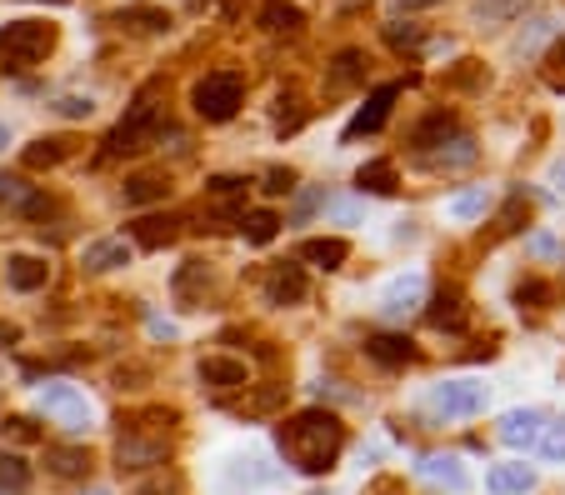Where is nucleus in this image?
I'll list each match as a JSON object with an SVG mask.
<instances>
[{
    "instance_id": "obj_30",
    "label": "nucleus",
    "mask_w": 565,
    "mask_h": 495,
    "mask_svg": "<svg viewBox=\"0 0 565 495\" xmlns=\"http://www.w3.org/2000/svg\"><path fill=\"white\" fill-rule=\"evenodd\" d=\"M475 155H481V145L471 141V135H456V141H446V145H436V151H425V155H415V161L425 165V170H466V165H475Z\"/></svg>"
},
{
    "instance_id": "obj_36",
    "label": "nucleus",
    "mask_w": 565,
    "mask_h": 495,
    "mask_svg": "<svg viewBox=\"0 0 565 495\" xmlns=\"http://www.w3.org/2000/svg\"><path fill=\"white\" fill-rule=\"evenodd\" d=\"M485 211H491V190H485V186H471V190H460V196H450V201H446V215H450V221H460V225L481 221Z\"/></svg>"
},
{
    "instance_id": "obj_18",
    "label": "nucleus",
    "mask_w": 565,
    "mask_h": 495,
    "mask_svg": "<svg viewBox=\"0 0 565 495\" xmlns=\"http://www.w3.org/2000/svg\"><path fill=\"white\" fill-rule=\"evenodd\" d=\"M46 471L56 475V481H91V471H95V456H91V446H81V440H50L46 446Z\"/></svg>"
},
{
    "instance_id": "obj_38",
    "label": "nucleus",
    "mask_w": 565,
    "mask_h": 495,
    "mask_svg": "<svg viewBox=\"0 0 565 495\" xmlns=\"http://www.w3.org/2000/svg\"><path fill=\"white\" fill-rule=\"evenodd\" d=\"M526 225H530L526 196H510V201L501 205V215H495V231H491V240H485V246H495V240H506V236H520Z\"/></svg>"
},
{
    "instance_id": "obj_55",
    "label": "nucleus",
    "mask_w": 565,
    "mask_h": 495,
    "mask_svg": "<svg viewBox=\"0 0 565 495\" xmlns=\"http://www.w3.org/2000/svg\"><path fill=\"white\" fill-rule=\"evenodd\" d=\"M330 215H336V221H345V225H355L361 221V205H351V201H341V205H326Z\"/></svg>"
},
{
    "instance_id": "obj_14",
    "label": "nucleus",
    "mask_w": 565,
    "mask_h": 495,
    "mask_svg": "<svg viewBox=\"0 0 565 495\" xmlns=\"http://www.w3.org/2000/svg\"><path fill=\"white\" fill-rule=\"evenodd\" d=\"M425 326L446 330V335H460V330L471 326V300H466V291H460L456 281H440L436 285L431 306H425Z\"/></svg>"
},
{
    "instance_id": "obj_37",
    "label": "nucleus",
    "mask_w": 565,
    "mask_h": 495,
    "mask_svg": "<svg viewBox=\"0 0 565 495\" xmlns=\"http://www.w3.org/2000/svg\"><path fill=\"white\" fill-rule=\"evenodd\" d=\"M281 225H285L281 215L260 205V211H246V215H240V236H246L250 246H271V240L281 236Z\"/></svg>"
},
{
    "instance_id": "obj_28",
    "label": "nucleus",
    "mask_w": 565,
    "mask_h": 495,
    "mask_svg": "<svg viewBox=\"0 0 565 495\" xmlns=\"http://www.w3.org/2000/svg\"><path fill=\"white\" fill-rule=\"evenodd\" d=\"M120 201H126L130 211H141V205H165L170 201V176H165V170H141V176H130L126 186H120Z\"/></svg>"
},
{
    "instance_id": "obj_61",
    "label": "nucleus",
    "mask_w": 565,
    "mask_h": 495,
    "mask_svg": "<svg viewBox=\"0 0 565 495\" xmlns=\"http://www.w3.org/2000/svg\"><path fill=\"white\" fill-rule=\"evenodd\" d=\"M0 380H5V376H0Z\"/></svg>"
},
{
    "instance_id": "obj_46",
    "label": "nucleus",
    "mask_w": 565,
    "mask_h": 495,
    "mask_svg": "<svg viewBox=\"0 0 565 495\" xmlns=\"http://www.w3.org/2000/svg\"><path fill=\"white\" fill-rule=\"evenodd\" d=\"M301 186V176H295L291 165H271V170H266V176H260V190H266V196H291V190Z\"/></svg>"
},
{
    "instance_id": "obj_17",
    "label": "nucleus",
    "mask_w": 565,
    "mask_h": 495,
    "mask_svg": "<svg viewBox=\"0 0 565 495\" xmlns=\"http://www.w3.org/2000/svg\"><path fill=\"white\" fill-rule=\"evenodd\" d=\"M456 135H466V126H460V116L456 110H431V116H421L411 126V135H405V141H411V151L415 155H425V151H436V145H446V141H456Z\"/></svg>"
},
{
    "instance_id": "obj_3",
    "label": "nucleus",
    "mask_w": 565,
    "mask_h": 495,
    "mask_svg": "<svg viewBox=\"0 0 565 495\" xmlns=\"http://www.w3.org/2000/svg\"><path fill=\"white\" fill-rule=\"evenodd\" d=\"M60 46V25L50 21H5L0 25V75H25L46 66Z\"/></svg>"
},
{
    "instance_id": "obj_25",
    "label": "nucleus",
    "mask_w": 565,
    "mask_h": 495,
    "mask_svg": "<svg viewBox=\"0 0 565 495\" xmlns=\"http://www.w3.org/2000/svg\"><path fill=\"white\" fill-rule=\"evenodd\" d=\"M535 485H541V475H535V465H526V460H501V465L485 471V491L491 495H530Z\"/></svg>"
},
{
    "instance_id": "obj_58",
    "label": "nucleus",
    "mask_w": 565,
    "mask_h": 495,
    "mask_svg": "<svg viewBox=\"0 0 565 495\" xmlns=\"http://www.w3.org/2000/svg\"><path fill=\"white\" fill-rule=\"evenodd\" d=\"M5 145H11V130H5V126H0V151H5Z\"/></svg>"
},
{
    "instance_id": "obj_29",
    "label": "nucleus",
    "mask_w": 565,
    "mask_h": 495,
    "mask_svg": "<svg viewBox=\"0 0 565 495\" xmlns=\"http://www.w3.org/2000/svg\"><path fill=\"white\" fill-rule=\"evenodd\" d=\"M415 471L425 475V481H436L440 491H450V495H466L471 491V471H466V460L460 456H425L421 465H415Z\"/></svg>"
},
{
    "instance_id": "obj_26",
    "label": "nucleus",
    "mask_w": 565,
    "mask_h": 495,
    "mask_svg": "<svg viewBox=\"0 0 565 495\" xmlns=\"http://www.w3.org/2000/svg\"><path fill=\"white\" fill-rule=\"evenodd\" d=\"M295 260H306V266H316V271H341L345 260H351V240L341 236H306L301 246H295Z\"/></svg>"
},
{
    "instance_id": "obj_57",
    "label": "nucleus",
    "mask_w": 565,
    "mask_h": 495,
    "mask_svg": "<svg viewBox=\"0 0 565 495\" xmlns=\"http://www.w3.org/2000/svg\"><path fill=\"white\" fill-rule=\"evenodd\" d=\"M555 186H561V190H565V161H561V165H555Z\"/></svg>"
},
{
    "instance_id": "obj_41",
    "label": "nucleus",
    "mask_w": 565,
    "mask_h": 495,
    "mask_svg": "<svg viewBox=\"0 0 565 495\" xmlns=\"http://www.w3.org/2000/svg\"><path fill=\"white\" fill-rule=\"evenodd\" d=\"M306 120H310V106L301 95H281V101H275V135H295Z\"/></svg>"
},
{
    "instance_id": "obj_53",
    "label": "nucleus",
    "mask_w": 565,
    "mask_h": 495,
    "mask_svg": "<svg viewBox=\"0 0 565 495\" xmlns=\"http://www.w3.org/2000/svg\"><path fill=\"white\" fill-rule=\"evenodd\" d=\"M431 5H440V0H390V11H396V15H411V11H431Z\"/></svg>"
},
{
    "instance_id": "obj_54",
    "label": "nucleus",
    "mask_w": 565,
    "mask_h": 495,
    "mask_svg": "<svg viewBox=\"0 0 565 495\" xmlns=\"http://www.w3.org/2000/svg\"><path fill=\"white\" fill-rule=\"evenodd\" d=\"M11 345H21V326H15V320H0V351H11Z\"/></svg>"
},
{
    "instance_id": "obj_35",
    "label": "nucleus",
    "mask_w": 565,
    "mask_h": 495,
    "mask_svg": "<svg viewBox=\"0 0 565 495\" xmlns=\"http://www.w3.org/2000/svg\"><path fill=\"white\" fill-rule=\"evenodd\" d=\"M306 25V11L291 5V0H266L260 5V31H271V36H295Z\"/></svg>"
},
{
    "instance_id": "obj_5",
    "label": "nucleus",
    "mask_w": 565,
    "mask_h": 495,
    "mask_svg": "<svg viewBox=\"0 0 565 495\" xmlns=\"http://www.w3.org/2000/svg\"><path fill=\"white\" fill-rule=\"evenodd\" d=\"M491 405V386L475 376H450L440 386H431V411L436 421H475Z\"/></svg>"
},
{
    "instance_id": "obj_52",
    "label": "nucleus",
    "mask_w": 565,
    "mask_h": 495,
    "mask_svg": "<svg viewBox=\"0 0 565 495\" xmlns=\"http://www.w3.org/2000/svg\"><path fill=\"white\" fill-rule=\"evenodd\" d=\"M365 495H405V485L396 475H376V481L365 485Z\"/></svg>"
},
{
    "instance_id": "obj_31",
    "label": "nucleus",
    "mask_w": 565,
    "mask_h": 495,
    "mask_svg": "<svg viewBox=\"0 0 565 495\" xmlns=\"http://www.w3.org/2000/svg\"><path fill=\"white\" fill-rule=\"evenodd\" d=\"M355 190H361V196H396V190H401V170H396V161H386V155L365 161L361 170H355Z\"/></svg>"
},
{
    "instance_id": "obj_1",
    "label": "nucleus",
    "mask_w": 565,
    "mask_h": 495,
    "mask_svg": "<svg viewBox=\"0 0 565 495\" xmlns=\"http://www.w3.org/2000/svg\"><path fill=\"white\" fill-rule=\"evenodd\" d=\"M345 446H351V431L336 411L326 405H306V411L285 415L275 425V450L285 456V465L301 475H330L341 465Z\"/></svg>"
},
{
    "instance_id": "obj_9",
    "label": "nucleus",
    "mask_w": 565,
    "mask_h": 495,
    "mask_svg": "<svg viewBox=\"0 0 565 495\" xmlns=\"http://www.w3.org/2000/svg\"><path fill=\"white\" fill-rule=\"evenodd\" d=\"M170 295H176L180 310H205L221 295V275H215L211 260H180L176 275H170Z\"/></svg>"
},
{
    "instance_id": "obj_21",
    "label": "nucleus",
    "mask_w": 565,
    "mask_h": 495,
    "mask_svg": "<svg viewBox=\"0 0 565 495\" xmlns=\"http://www.w3.org/2000/svg\"><path fill=\"white\" fill-rule=\"evenodd\" d=\"M130 260H136V240L106 236V240H91V246H85L81 271L85 275H110V271H126Z\"/></svg>"
},
{
    "instance_id": "obj_60",
    "label": "nucleus",
    "mask_w": 565,
    "mask_h": 495,
    "mask_svg": "<svg viewBox=\"0 0 565 495\" xmlns=\"http://www.w3.org/2000/svg\"><path fill=\"white\" fill-rule=\"evenodd\" d=\"M310 495H320V491H310Z\"/></svg>"
},
{
    "instance_id": "obj_8",
    "label": "nucleus",
    "mask_w": 565,
    "mask_h": 495,
    "mask_svg": "<svg viewBox=\"0 0 565 495\" xmlns=\"http://www.w3.org/2000/svg\"><path fill=\"white\" fill-rule=\"evenodd\" d=\"M275 481V465H266V456H225L215 465V495H256Z\"/></svg>"
},
{
    "instance_id": "obj_20",
    "label": "nucleus",
    "mask_w": 565,
    "mask_h": 495,
    "mask_svg": "<svg viewBox=\"0 0 565 495\" xmlns=\"http://www.w3.org/2000/svg\"><path fill=\"white\" fill-rule=\"evenodd\" d=\"M130 240H136V250H165V246H176L180 231H186V215H136V221L126 225Z\"/></svg>"
},
{
    "instance_id": "obj_48",
    "label": "nucleus",
    "mask_w": 565,
    "mask_h": 495,
    "mask_svg": "<svg viewBox=\"0 0 565 495\" xmlns=\"http://www.w3.org/2000/svg\"><path fill=\"white\" fill-rule=\"evenodd\" d=\"M446 85H460V91H481V85H485V66H481V60H460L456 71H446Z\"/></svg>"
},
{
    "instance_id": "obj_23",
    "label": "nucleus",
    "mask_w": 565,
    "mask_h": 495,
    "mask_svg": "<svg viewBox=\"0 0 565 495\" xmlns=\"http://www.w3.org/2000/svg\"><path fill=\"white\" fill-rule=\"evenodd\" d=\"M196 376H201L205 390H221V396L250 386V366L246 361H236V355H205L201 366H196Z\"/></svg>"
},
{
    "instance_id": "obj_10",
    "label": "nucleus",
    "mask_w": 565,
    "mask_h": 495,
    "mask_svg": "<svg viewBox=\"0 0 565 495\" xmlns=\"http://www.w3.org/2000/svg\"><path fill=\"white\" fill-rule=\"evenodd\" d=\"M310 295V281H306V260H275V266H266V275H260V300L275 310H291L301 306Z\"/></svg>"
},
{
    "instance_id": "obj_43",
    "label": "nucleus",
    "mask_w": 565,
    "mask_h": 495,
    "mask_svg": "<svg viewBox=\"0 0 565 495\" xmlns=\"http://www.w3.org/2000/svg\"><path fill=\"white\" fill-rule=\"evenodd\" d=\"M551 36H555V15H535V21H530V31H520L516 56H535V50H541Z\"/></svg>"
},
{
    "instance_id": "obj_32",
    "label": "nucleus",
    "mask_w": 565,
    "mask_h": 495,
    "mask_svg": "<svg viewBox=\"0 0 565 495\" xmlns=\"http://www.w3.org/2000/svg\"><path fill=\"white\" fill-rule=\"evenodd\" d=\"M116 25L130 31V36H165L170 31V11H161V5H126V11H116Z\"/></svg>"
},
{
    "instance_id": "obj_15",
    "label": "nucleus",
    "mask_w": 565,
    "mask_h": 495,
    "mask_svg": "<svg viewBox=\"0 0 565 495\" xmlns=\"http://www.w3.org/2000/svg\"><path fill=\"white\" fill-rule=\"evenodd\" d=\"M411 310H425V275L421 271H401L386 291H380V316L386 320H405Z\"/></svg>"
},
{
    "instance_id": "obj_27",
    "label": "nucleus",
    "mask_w": 565,
    "mask_h": 495,
    "mask_svg": "<svg viewBox=\"0 0 565 495\" xmlns=\"http://www.w3.org/2000/svg\"><path fill=\"white\" fill-rule=\"evenodd\" d=\"M116 431H165V436H176L180 411L176 405H130V411L116 415Z\"/></svg>"
},
{
    "instance_id": "obj_44",
    "label": "nucleus",
    "mask_w": 565,
    "mask_h": 495,
    "mask_svg": "<svg viewBox=\"0 0 565 495\" xmlns=\"http://www.w3.org/2000/svg\"><path fill=\"white\" fill-rule=\"evenodd\" d=\"M130 495H186V481H180V471H165L161 465V471H151Z\"/></svg>"
},
{
    "instance_id": "obj_16",
    "label": "nucleus",
    "mask_w": 565,
    "mask_h": 495,
    "mask_svg": "<svg viewBox=\"0 0 565 495\" xmlns=\"http://www.w3.org/2000/svg\"><path fill=\"white\" fill-rule=\"evenodd\" d=\"M365 361L370 366H380V370H405V366H415L421 361V351H415V341L411 335H390V330H380V335H365Z\"/></svg>"
},
{
    "instance_id": "obj_33",
    "label": "nucleus",
    "mask_w": 565,
    "mask_h": 495,
    "mask_svg": "<svg viewBox=\"0 0 565 495\" xmlns=\"http://www.w3.org/2000/svg\"><path fill=\"white\" fill-rule=\"evenodd\" d=\"M365 66H370V60H365V50H341V56L330 60V71H326V91H355V85L365 81Z\"/></svg>"
},
{
    "instance_id": "obj_51",
    "label": "nucleus",
    "mask_w": 565,
    "mask_h": 495,
    "mask_svg": "<svg viewBox=\"0 0 565 495\" xmlns=\"http://www.w3.org/2000/svg\"><path fill=\"white\" fill-rule=\"evenodd\" d=\"M320 205H330V201H326V196H320V190H306V196H301V205H295V215H291V221L301 225V221H306V215H316Z\"/></svg>"
},
{
    "instance_id": "obj_4",
    "label": "nucleus",
    "mask_w": 565,
    "mask_h": 495,
    "mask_svg": "<svg viewBox=\"0 0 565 495\" xmlns=\"http://www.w3.org/2000/svg\"><path fill=\"white\" fill-rule=\"evenodd\" d=\"M240 106H246V81L236 71H211L190 85V110L201 120H211V126H225Z\"/></svg>"
},
{
    "instance_id": "obj_56",
    "label": "nucleus",
    "mask_w": 565,
    "mask_h": 495,
    "mask_svg": "<svg viewBox=\"0 0 565 495\" xmlns=\"http://www.w3.org/2000/svg\"><path fill=\"white\" fill-rule=\"evenodd\" d=\"M551 60H555V66H561V71H565V36H561V40H555V50H551Z\"/></svg>"
},
{
    "instance_id": "obj_13",
    "label": "nucleus",
    "mask_w": 565,
    "mask_h": 495,
    "mask_svg": "<svg viewBox=\"0 0 565 495\" xmlns=\"http://www.w3.org/2000/svg\"><path fill=\"white\" fill-rule=\"evenodd\" d=\"M285 401H291V386L281 380H260V386H240L231 390V401H221L231 415H246V421H260V415H281Z\"/></svg>"
},
{
    "instance_id": "obj_49",
    "label": "nucleus",
    "mask_w": 565,
    "mask_h": 495,
    "mask_svg": "<svg viewBox=\"0 0 565 495\" xmlns=\"http://www.w3.org/2000/svg\"><path fill=\"white\" fill-rule=\"evenodd\" d=\"M541 456L551 460V465H565V421H561V425H545V436H541Z\"/></svg>"
},
{
    "instance_id": "obj_47",
    "label": "nucleus",
    "mask_w": 565,
    "mask_h": 495,
    "mask_svg": "<svg viewBox=\"0 0 565 495\" xmlns=\"http://www.w3.org/2000/svg\"><path fill=\"white\" fill-rule=\"evenodd\" d=\"M386 46L390 50H421L425 46V25H386Z\"/></svg>"
},
{
    "instance_id": "obj_22",
    "label": "nucleus",
    "mask_w": 565,
    "mask_h": 495,
    "mask_svg": "<svg viewBox=\"0 0 565 495\" xmlns=\"http://www.w3.org/2000/svg\"><path fill=\"white\" fill-rule=\"evenodd\" d=\"M5 285H11L15 295H36L50 285V260L46 256H31V250H15L11 260H5Z\"/></svg>"
},
{
    "instance_id": "obj_34",
    "label": "nucleus",
    "mask_w": 565,
    "mask_h": 495,
    "mask_svg": "<svg viewBox=\"0 0 565 495\" xmlns=\"http://www.w3.org/2000/svg\"><path fill=\"white\" fill-rule=\"evenodd\" d=\"M530 5H535V0H475L471 15H475V25H481V31H495V25L520 21Z\"/></svg>"
},
{
    "instance_id": "obj_59",
    "label": "nucleus",
    "mask_w": 565,
    "mask_h": 495,
    "mask_svg": "<svg viewBox=\"0 0 565 495\" xmlns=\"http://www.w3.org/2000/svg\"><path fill=\"white\" fill-rule=\"evenodd\" d=\"M36 5H66V0H36Z\"/></svg>"
},
{
    "instance_id": "obj_6",
    "label": "nucleus",
    "mask_w": 565,
    "mask_h": 495,
    "mask_svg": "<svg viewBox=\"0 0 565 495\" xmlns=\"http://www.w3.org/2000/svg\"><path fill=\"white\" fill-rule=\"evenodd\" d=\"M170 460V436L165 431H120L116 440V471L120 475H151Z\"/></svg>"
},
{
    "instance_id": "obj_12",
    "label": "nucleus",
    "mask_w": 565,
    "mask_h": 495,
    "mask_svg": "<svg viewBox=\"0 0 565 495\" xmlns=\"http://www.w3.org/2000/svg\"><path fill=\"white\" fill-rule=\"evenodd\" d=\"M396 101H401V81H380L376 91L365 95V106L351 116V126L341 130V141L351 145V141H361V135H376V130L390 120V110H396Z\"/></svg>"
},
{
    "instance_id": "obj_11",
    "label": "nucleus",
    "mask_w": 565,
    "mask_h": 495,
    "mask_svg": "<svg viewBox=\"0 0 565 495\" xmlns=\"http://www.w3.org/2000/svg\"><path fill=\"white\" fill-rule=\"evenodd\" d=\"M545 425H551V415L541 411V405H516V411L501 415V425H495V436H501V446L506 450H541V436Z\"/></svg>"
},
{
    "instance_id": "obj_24",
    "label": "nucleus",
    "mask_w": 565,
    "mask_h": 495,
    "mask_svg": "<svg viewBox=\"0 0 565 495\" xmlns=\"http://www.w3.org/2000/svg\"><path fill=\"white\" fill-rule=\"evenodd\" d=\"M75 151H81L75 135H36V141L21 151V165L25 170H56V165H66Z\"/></svg>"
},
{
    "instance_id": "obj_2",
    "label": "nucleus",
    "mask_w": 565,
    "mask_h": 495,
    "mask_svg": "<svg viewBox=\"0 0 565 495\" xmlns=\"http://www.w3.org/2000/svg\"><path fill=\"white\" fill-rule=\"evenodd\" d=\"M165 135V110H161V81H151V85H141V95L130 101V110L116 120V130H110L106 141V151H101V161H120V155H141V151H151L155 141Z\"/></svg>"
},
{
    "instance_id": "obj_50",
    "label": "nucleus",
    "mask_w": 565,
    "mask_h": 495,
    "mask_svg": "<svg viewBox=\"0 0 565 495\" xmlns=\"http://www.w3.org/2000/svg\"><path fill=\"white\" fill-rule=\"evenodd\" d=\"M526 256H535V260H555V256H561V240H555L551 231H535V236H526Z\"/></svg>"
},
{
    "instance_id": "obj_45",
    "label": "nucleus",
    "mask_w": 565,
    "mask_h": 495,
    "mask_svg": "<svg viewBox=\"0 0 565 495\" xmlns=\"http://www.w3.org/2000/svg\"><path fill=\"white\" fill-rule=\"evenodd\" d=\"M50 110H56L60 120H91L95 116V101H91V95H56Z\"/></svg>"
},
{
    "instance_id": "obj_39",
    "label": "nucleus",
    "mask_w": 565,
    "mask_h": 495,
    "mask_svg": "<svg viewBox=\"0 0 565 495\" xmlns=\"http://www.w3.org/2000/svg\"><path fill=\"white\" fill-rule=\"evenodd\" d=\"M510 300H516L520 310H551L555 306V285L541 281V275H526V281L510 291Z\"/></svg>"
},
{
    "instance_id": "obj_40",
    "label": "nucleus",
    "mask_w": 565,
    "mask_h": 495,
    "mask_svg": "<svg viewBox=\"0 0 565 495\" xmlns=\"http://www.w3.org/2000/svg\"><path fill=\"white\" fill-rule=\"evenodd\" d=\"M0 495H31V465L11 450H0Z\"/></svg>"
},
{
    "instance_id": "obj_19",
    "label": "nucleus",
    "mask_w": 565,
    "mask_h": 495,
    "mask_svg": "<svg viewBox=\"0 0 565 495\" xmlns=\"http://www.w3.org/2000/svg\"><path fill=\"white\" fill-rule=\"evenodd\" d=\"M246 190H250L246 176H211L205 180V211L240 225V215H246Z\"/></svg>"
},
{
    "instance_id": "obj_42",
    "label": "nucleus",
    "mask_w": 565,
    "mask_h": 495,
    "mask_svg": "<svg viewBox=\"0 0 565 495\" xmlns=\"http://www.w3.org/2000/svg\"><path fill=\"white\" fill-rule=\"evenodd\" d=\"M0 440H15V446H40L46 431L36 425V415H5V421H0Z\"/></svg>"
},
{
    "instance_id": "obj_7",
    "label": "nucleus",
    "mask_w": 565,
    "mask_h": 495,
    "mask_svg": "<svg viewBox=\"0 0 565 495\" xmlns=\"http://www.w3.org/2000/svg\"><path fill=\"white\" fill-rule=\"evenodd\" d=\"M36 415L66 425V431H85L91 425V401L71 380H46V386H36Z\"/></svg>"
}]
</instances>
